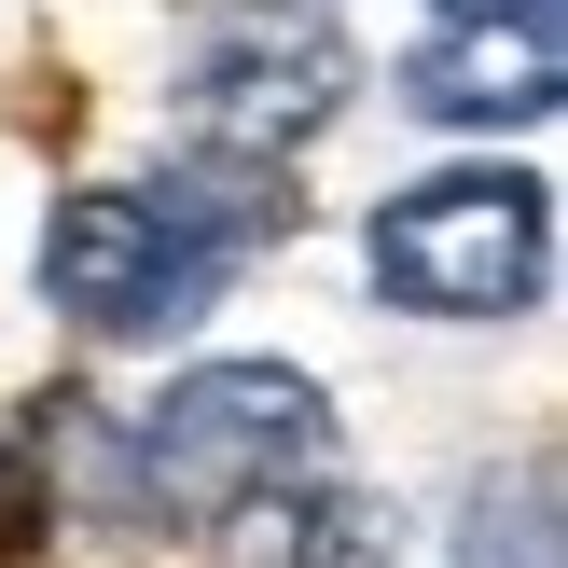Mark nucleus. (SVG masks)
Listing matches in <instances>:
<instances>
[{"label": "nucleus", "mask_w": 568, "mask_h": 568, "mask_svg": "<svg viewBox=\"0 0 568 568\" xmlns=\"http://www.w3.org/2000/svg\"><path fill=\"white\" fill-rule=\"evenodd\" d=\"M403 98L430 125H541L555 111V28H430L403 55Z\"/></svg>", "instance_id": "5"}, {"label": "nucleus", "mask_w": 568, "mask_h": 568, "mask_svg": "<svg viewBox=\"0 0 568 568\" xmlns=\"http://www.w3.org/2000/svg\"><path fill=\"white\" fill-rule=\"evenodd\" d=\"M388 555H403V514H388V499H361V486L277 499V541H264V568H388Z\"/></svg>", "instance_id": "6"}, {"label": "nucleus", "mask_w": 568, "mask_h": 568, "mask_svg": "<svg viewBox=\"0 0 568 568\" xmlns=\"http://www.w3.org/2000/svg\"><path fill=\"white\" fill-rule=\"evenodd\" d=\"M0 486H14V471H0Z\"/></svg>", "instance_id": "9"}, {"label": "nucleus", "mask_w": 568, "mask_h": 568, "mask_svg": "<svg viewBox=\"0 0 568 568\" xmlns=\"http://www.w3.org/2000/svg\"><path fill=\"white\" fill-rule=\"evenodd\" d=\"M458 568H555V458H514L458 499Z\"/></svg>", "instance_id": "7"}, {"label": "nucleus", "mask_w": 568, "mask_h": 568, "mask_svg": "<svg viewBox=\"0 0 568 568\" xmlns=\"http://www.w3.org/2000/svg\"><path fill=\"white\" fill-rule=\"evenodd\" d=\"M555 264V194L527 166H444L375 209V292L416 320H527Z\"/></svg>", "instance_id": "2"}, {"label": "nucleus", "mask_w": 568, "mask_h": 568, "mask_svg": "<svg viewBox=\"0 0 568 568\" xmlns=\"http://www.w3.org/2000/svg\"><path fill=\"white\" fill-rule=\"evenodd\" d=\"M444 28H555V0H444Z\"/></svg>", "instance_id": "8"}, {"label": "nucleus", "mask_w": 568, "mask_h": 568, "mask_svg": "<svg viewBox=\"0 0 568 568\" xmlns=\"http://www.w3.org/2000/svg\"><path fill=\"white\" fill-rule=\"evenodd\" d=\"M347 111V42L320 14H222L209 42L181 55V125L209 139L222 166H277L292 139H320Z\"/></svg>", "instance_id": "4"}, {"label": "nucleus", "mask_w": 568, "mask_h": 568, "mask_svg": "<svg viewBox=\"0 0 568 568\" xmlns=\"http://www.w3.org/2000/svg\"><path fill=\"white\" fill-rule=\"evenodd\" d=\"M222 277H236V264H222L166 194H125V181L55 194V222H42V292L70 305L83 333H111V347H153V333L209 320Z\"/></svg>", "instance_id": "3"}, {"label": "nucleus", "mask_w": 568, "mask_h": 568, "mask_svg": "<svg viewBox=\"0 0 568 568\" xmlns=\"http://www.w3.org/2000/svg\"><path fill=\"white\" fill-rule=\"evenodd\" d=\"M320 471H333V403L292 361H194L153 416H125V486L166 527H222V514H264V499H305Z\"/></svg>", "instance_id": "1"}]
</instances>
